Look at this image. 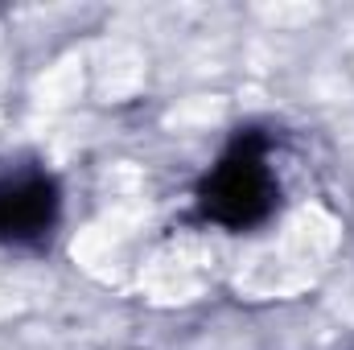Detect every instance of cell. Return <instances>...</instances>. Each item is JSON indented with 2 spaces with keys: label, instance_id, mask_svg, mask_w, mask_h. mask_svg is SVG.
<instances>
[{
  "label": "cell",
  "instance_id": "cell-1",
  "mask_svg": "<svg viewBox=\"0 0 354 350\" xmlns=\"http://www.w3.org/2000/svg\"><path fill=\"white\" fill-rule=\"evenodd\" d=\"M280 202V181L268 161V136L248 128L231 140V149L210 165V174L198 181V210L227 227L248 231L260 227Z\"/></svg>",
  "mask_w": 354,
  "mask_h": 350
},
{
  "label": "cell",
  "instance_id": "cell-2",
  "mask_svg": "<svg viewBox=\"0 0 354 350\" xmlns=\"http://www.w3.org/2000/svg\"><path fill=\"white\" fill-rule=\"evenodd\" d=\"M62 210L58 181L41 169L0 177V243H41L50 239Z\"/></svg>",
  "mask_w": 354,
  "mask_h": 350
}]
</instances>
